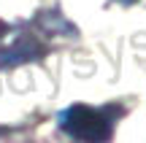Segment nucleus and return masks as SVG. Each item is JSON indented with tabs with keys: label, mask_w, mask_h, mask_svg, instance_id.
<instances>
[{
	"label": "nucleus",
	"mask_w": 146,
	"mask_h": 143,
	"mask_svg": "<svg viewBox=\"0 0 146 143\" xmlns=\"http://www.w3.org/2000/svg\"><path fill=\"white\" fill-rule=\"evenodd\" d=\"M60 127L78 143H108L114 135V116L95 105H68L60 113Z\"/></svg>",
	"instance_id": "obj_1"
}]
</instances>
